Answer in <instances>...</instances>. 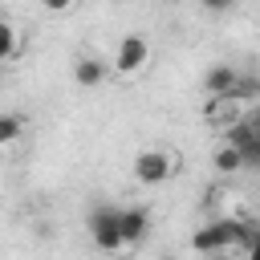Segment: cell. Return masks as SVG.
I'll use <instances>...</instances> for the list:
<instances>
[{"mask_svg": "<svg viewBox=\"0 0 260 260\" xmlns=\"http://www.w3.org/2000/svg\"><path fill=\"white\" fill-rule=\"evenodd\" d=\"M248 260H260V223H256V236H252V248H248Z\"/></svg>", "mask_w": 260, "mask_h": 260, "instance_id": "13", "label": "cell"}, {"mask_svg": "<svg viewBox=\"0 0 260 260\" xmlns=\"http://www.w3.org/2000/svg\"><path fill=\"white\" fill-rule=\"evenodd\" d=\"M146 236H150V211H146L142 203L122 207V244L134 248V244H142Z\"/></svg>", "mask_w": 260, "mask_h": 260, "instance_id": "5", "label": "cell"}, {"mask_svg": "<svg viewBox=\"0 0 260 260\" xmlns=\"http://www.w3.org/2000/svg\"><path fill=\"white\" fill-rule=\"evenodd\" d=\"M0 211H4V203H0Z\"/></svg>", "mask_w": 260, "mask_h": 260, "instance_id": "16", "label": "cell"}, {"mask_svg": "<svg viewBox=\"0 0 260 260\" xmlns=\"http://www.w3.org/2000/svg\"><path fill=\"white\" fill-rule=\"evenodd\" d=\"M41 4H45L49 12H65V8H73L77 0H41Z\"/></svg>", "mask_w": 260, "mask_h": 260, "instance_id": "12", "label": "cell"}, {"mask_svg": "<svg viewBox=\"0 0 260 260\" xmlns=\"http://www.w3.org/2000/svg\"><path fill=\"white\" fill-rule=\"evenodd\" d=\"M171 171H175V162H171L167 150H142V154L134 158V179H138L142 187H158V183H167Z\"/></svg>", "mask_w": 260, "mask_h": 260, "instance_id": "2", "label": "cell"}, {"mask_svg": "<svg viewBox=\"0 0 260 260\" xmlns=\"http://www.w3.org/2000/svg\"><path fill=\"white\" fill-rule=\"evenodd\" d=\"M20 134H24V118L20 114H0V146L16 142Z\"/></svg>", "mask_w": 260, "mask_h": 260, "instance_id": "8", "label": "cell"}, {"mask_svg": "<svg viewBox=\"0 0 260 260\" xmlns=\"http://www.w3.org/2000/svg\"><path fill=\"white\" fill-rule=\"evenodd\" d=\"M0 77H4V61H0Z\"/></svg>", "mask_w": 260, "mask_h": 260, "instance_id": "15", "label": "cell"}, {"mask_svg": "<svg viewBox=\"0 0 260 260\" xmlns=\"http://www.w3.org/2000/svg\"><path fill=\"white\" fill-rule=\"evenodd\" d=\"M106 73H110V65H106V61H98V57H77V65H73V81H77L81 89L102 85V81H106Z\"/></svg>", "mask_w": 260, "mask_h": 260, "instance_id": "6", "label": "cell"}, {"mask_svg": "<svg viewBox=\"0 0 260 260\" xmlns=\"http://www.w3.org/2000/svg\"><path fill=\"white\" fill-rule=\"evenodd\" d=\"M248 122H252V130H256V138H260V110H256V114H252Z\"/></svg>", "mask_w": 260, "mask_h": 260, "instance_id": "14", "label": "cell"}, {"mask_svg": "<svg viewBox=\"0 0 260 260\" xmlns=\"http://www.w3.org/2000/svg\"><path fill=\"white\" fill-rule=\"evenodd\" d=\"M199 8L203 12H228V8H236V0H199Z\"/></svg>", "mask_w": 260, "mask_h": 260, "instance_id": "11", "label": "cell"}, {"mask_svg": "<svg viewBox=\"0 0 260 260\" xmlns=\"http://www.w3.org/2000/svg\"><path fill=\"white\" fill-rule=\"evenodd\" d=\"M89 240L98 244V252H118L122 244V207L114 203H98L89 211Z\"/></svg>", "mask_w": 260, "mask_h": 260, "instance_id": "1", "label": "cell"}, {"mask_svg": "<svg viewBox=\"0 0 260 260\" xmlns=\"http://www.w3.org/2000/svg\"><path fill=\"white\" fill-rule=\"evenodd\" d=\"M146 57H150V45H146V37L130 32V37H122V41H118L114 69H118V73H134V69H142V65H146Z\"/></svg>", "mask_w": 260, "mask_h": 260, "instance_id": "3", "label": "cell"}, {"mask_svg": "<svg viewBox=\"0 0 260 260\" xmlns=\"http://www.w3.org/2000/svg\"><path fill=\"white\" fill-rule=\"evenodd\" d=\"M16 53V28L8 20H0V61H8Z\"/></svg>", "mask_w": 260, "mask_h": 260, "instance_id": "9", "label": "cell"}, {"mask_svg": "<svg viewBox=\"0 0 260 260\" xmlns=\"http://www.w3.org/2000/svg\"><path fill=\"white\" fill-rule=\"evenodd\" d=\"M240 154H244V167H248V171H260V138L244 142V146H240Z\"/></svg>", "mask_w": 260, "mask_h": 260, "instance_id": "10", "label": "cell"}, {"mask_svg": "<svg viewBox=\"0 0 260 260\" xmlns=\"http://www.w3.org/2000/svg\"><path fill=\"white\" fill-rule=\"evenodd\" d=\"M211 167H215L219 175H236V171H244V154H240V146L223 142V146L211 154Z\"/></svg>", "mask_w": 260, "mask_h": 260, "instance_id": "7", "label": "cell"}, {"mask_svg": "<svg viewBox=\"0 0 260 260\" xmlns=\"http://www.w3.org/2000/svg\"><path fill=\"white\" fill-rule=\"evenodd\" d=\"M240 69L236 65H228V61H215L207 73H203V89L211 93V98H232V89L240 85Z\"/></svg>", "mask_w": 260, "mask_h": 260, "instance_id": "4", "label": "cell"}]
</instances>
